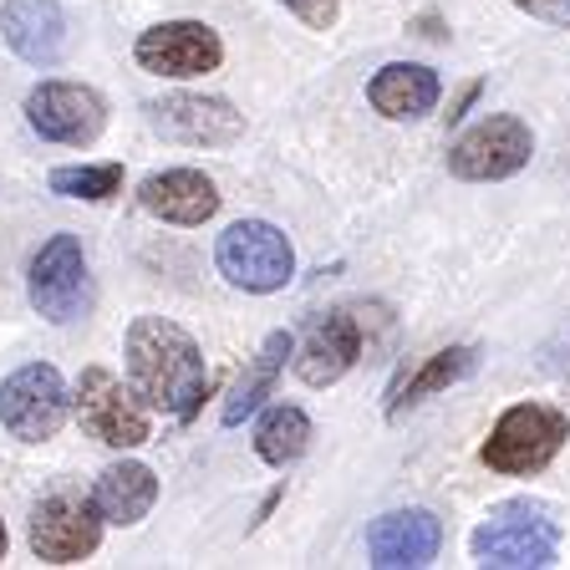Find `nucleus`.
I'll return each mask as SVG.
<instances>
[{"label": "nucleus", "instance_id": "obj_3", "mask_svg": "<svg viewBox=\"0 0 570 570\" xmlns=\"http://www.w3.org/2000/svg\"><path fill=\"white\" fill-rule=\"evenodd\" d=\"M214 265L229 285L239 291H255V296H271L281 291L291 275H296V249L285 239V229H275L271 219H239L219 235L214 245Z\"/></svg>", "mask_w": 570, "mask_h": 570}, {"label": "nucleus", "instance_id": "obj_12", "mask_svg": "<svg viewBox=\"0 0 570 570\" xmlns=\"http://www.w3.org/2000/svg\"><path fill=\"white\" fill-rule=\"evenodd\" d=\"M148 122L164 138L189 142V148H219V142H235L245 132V112H235V102H225V97H194V92L154 102L148 107Z\"/></svg>", "mask_w": 570, "mask_h": 570}, {"label": "nucleus", "instance_id": "obj_11", "mask_svg": "<svg viewBox=\"0 0 570 570\" xmlns=\"http://www.w3.org/2000/svg\"><path fill=\"white\" fill-rule=\"evenodd\" d=\"M26 122L47 142H67V148H82L102 132L107 122V102L82 82H41L26 97Z\"/></svg>", "mask_w": 570, "mask_h": 570}, {"label": "nucleus", "instance_id": "obj_21", "mask_svg": "<svg viewBox=\"0 0 570 570\" xmlns=\"http://www.w3.org/2000/svg\"><path fill=\"white\" fill-rule=\"evenodd\" d=\"M469 372H474V346H449V352H433L423 367L413 372V377H403V387L392 392V413H403V407L423 403L428 392L453 387V382L469 377Z\"/></svg>", "mask_w": 570, "mask_h": 570}, {"label": "nucleus", "instance_id": "obj_25", "mask_svg": "<svg viewBox=\"0 0 570 570\" xmlns=\"http://www.w3.org/2000/svg\"><path fill=\"white\" fill-rule=\"evenodd\" d=\"M6 546H11V534H6V520H0V560H6Z\"/></svg>", "mask_w": 570, "mask_h": 570}, {"label": "nucleus", "instance_id": "obj_24", "mask_svg": "<svg viewBox=\"0 0 570 570\" xmlns=\"http://www.w3.org/2000/svg\"><path fill=\"white\" fill-rule=\"evenodd\" d=\"M520 11H530V16H540V21H550V26H566L570 21V0H514Z\"/></svg>", "mask_w": 570, "mask_h": 570}, {"label": "nucleus", "instance_id": "obj_19", "mask_svg": "<svg viewBox=\"0 0 570 570\" xmlns=\"http://www.w3.org/2000/svg\"><path fill=\"white\" fill-rule=\"evenodd\" d=\"M296 352V342H291V332H275V336H265V346H261V356L249 362L245 372L235 377V387H229V397H225V428H235V423H245L255 407L271 397V387H275V377H281V367H285V356Z\"/></svg>", "mask_w": 570, "mask_h": 570}, {"label": "nucleus", "instance_id": "obj_23", "mask_svg": "<svg viewBox=\"0 0 570 570\" xmlns=\"http://www.w3.org/2000/svg\"><path fill=\"white\" fill-rule=\"evenodd\" d=\"M285 11H296L311 31H326V26L342 16V0H281Z\"/></svg>", "mask_w": 570, "mask_h": 570}, {"label": "nucleus", "instance_id": "obj_5", "mask_svg": "<svg viewBox=\"0 0 570 570\" xmlns=\"http://www.w3.org/2000/svg\"><path fill=\"white\" fill-rule=\"evenodd\" d=\"M26 291H31V306L41 311L51 326H67V321L87 316V306H92V275H87L82 239L51 235L47 245L31 255Z\"/></svg>", "mask_w": 570, "mask_h": 570}, {"label": "nucleus", "instance_id": "obj_18", "mask_svg": "<svg viewBox=\"0 0 570 570\" xmlns=\"http://www.w3.org/2000/svg\"><path fill=\"white\" fill-rule=\"evenodd\" d=\"M158 499V479L148 463H107L102 479L92 489V504L102 514V524H138L142 514L154 510Z\"/></svg>", "mask_w": 570, "mask_h": 570}, {"label": "nucleus", "instance_id": "obj_13", "mask_svg": "<svg viewBox=\"0 0 570 570\" xmlns=\"http://www.w3.org/2000/svg\"><path fill=\"white\" fill-rule=\"evenodd\" d=\"M356 356H362V321L352 311H326L306 326L296 346V377L306 387H332L342 382L346 372L356 367Z\"/></svg>", "mask_w": 570, "mask_h": 570}, {"label": "nucleus", "instance_id": "obj_14", "mask_svg": "<svg viewBox=\"0 0 570 570\" xmlns=\"http://www.w3.org/2000/svg\"><path fill=\"white\" fill-rule=\"evenodd\" d=\"M439 550H443V524L433 510H392L382 520H372L367 530V556L382 570L433 566Z\"/></svg>", "mask_w": 570, "mask_h": 570}, {"label": "nucleus", "instance_id": "obj_7", "mask_svg": "<svg viewBox=\"0 0 570 570\" xmlns=\"http://www.w3.org/2000/svg\"><path fill=\"white\" fill-rule=\"evenodd\" d=\"M534 138L520 118L499 112V118H484L463 132L459 142L449 148V174L469 178V184H494V178H510L530 164Z\"/></svg>", "mask_w": 570, "mask_h": 570}, {"label": "nucleus", "instance_id": "obj_15", "mask_svg": "<svg viewBox=\"0 0 570 570\" xmlns=\"http://www.w3.org/2000/svg\"><path fill=\"white\" fill-rule=\"evenodd\" d=\"M0 36L31 67H57L67 51V16L57 0H6L0 6Z\"/></svg>", "mask_w": 570, "mask_h": 570}, {"label": "nucleus", "instance_id": "obj_16", "mask_svg": "<svg viewBox=\"0 0 570 570\" xmlns=\"http://www.w3.org/2000/svg\"><path fill=\"white\" fill-rule=\"evenodd\" d=\"M138 204L148 214H158V219H168V225H204L219 209V189L199 168H168V174L142 178Z\"/></svg>", "mask_w": 570, "mask_h": 570}, {"label": "nucleus", "instance_id": "obj_2", "mask_svg": "<svg viewBox=\"0 0 570 570\" xmlns=\"http://www.w3.org/2000/svg\"><path fill=\"white\" fill-rule=\"evenodd\" d=\"M479 566H504V570H530V566H556L560 556V524L550 520L546 504L530 499H510L499 504L469 540Z\"/></svg>", "mask_w": 570, "mask_h": 570}, {"label": "nucleus", "instance_id": "obj_9", "mask_svg": "<svg viewBox=\"0 0 570 570\" xmlns=\"http://www.w3.org/2000/svg\"><path fill=\"white\" fill-rule=\"evenodd\" d=\"M132 57H138L142 71H154V77L189 82V77H204V71H214L225 61V41L204 21H164L138 36Z\"/></svg>", "mask_w": 570, "mask_h": 570}, {"label": "nucleus", "instance_id": "obj_6", "mask_svg": "<svg viewBox=\"0 0 570 570\" xmlns=\"http://www.w3.org/2000/svg\"><path fill=\"white\" fill-rule=\"evenodd\" d=\"M67 413H71V392L61 382V372L47 367V362H31V367L11 372L0 382V423H6L11 439L21 443L57 439Z\"/></svg>", "mask_w": 570, "mask_h": 570}, {"label": "nucleus", "instance_id": "obj_10", "mask_svg": "<svg viewBox=\"0 0 570 570\" xmlns=\"http://www.w3.org/2000/svg\"><path fill=\"white\" fill-rule=\"evenodd\" d=\"M77 417L107 449H138L148 443V413L132 403V387H122L107 367H87L77 382Z\"/></svg>", "mask_w": 570, "mask_h": 570}, {"label": "nucleus", "instance_id": "obj_4", "mask_svg": "<svg viewBox=\"0 0 570 570\" xmlns=\"http://www.w3.org/2000/svg\"><path fill=\"white\" fill-rule=\"evenodd\" d=\"M570 439V417L550 403H514L510 413L494 423L484 453L479 459L494 474H540L550 459L560 453V443Z\"/></svg>", "mask_w": 570, "mask_h": 570}, {"label": "nucleus", "instance_id": "obj_17", "mask_svg": "<svg viewBox=\"0 0 570 570\" xmlns=\"http://www.w3.org/2000/svg\"><path fill=\"white\" fill-rule=\"evenodd\" d=\"M439 92H443L439 71L417 67V61H392V67H382L367 82V102L392 122H413V118H423V112H433Z\"/></svg>", "mask_w": 570, "mask_h": 570}, {"label": "nucleus", "instance_id": "obj_1", "mask_svg": "<svg viewBox=\"0 0 570 570\" xmlns=\"http://www.w3.org/2000/svg\"><path fill=\"white\" fill-rule=\"evenodd\" d=\"M128 387L148 407L189 423L209 392V367L184 326L164 316H138L128 326Z\"/></svg>", "mask_w": 570, "mask_h": 570}, {"label": "nucleus", "instance_id": "obj_20", "mask_svg": "<svg viewBox=\"0 0 570 570\" xmlns=\"http://www.w3.org/2000/svg\"><path fill=\"white\" fill-rule=\"evenodd\" d=\"M311 449V417L291 403H275L271 413L255 423V453H261L271 469H291L301 453Z\"/></svg>", "mask_w": 570, "mask_h": 570}, {"label": "nucleus", "instance_id": "obj_8", "mask_svg": "<svg viewBox=\"0 0 570 570\" xmlns=\"http://www.w3.org/2000/svg\"><path fill=\"white\" fill-rule=\"evenodd\" d=\"M102 546V514L82 494H51L31 510V550L47 566H77Z\"/></svg>", "mask_w": 570, "mask_h": 570}, {"label": "nucleus", "instance_id": "obj_22", "mask_svg": "<svg viewBox=\"0 0 570 570\" xmlns=\"http://www.w3.org/2000/svg\"><path fill=\"white\" fill-rule=\"evenodd\" d=\"M118 189H122V164L51 168V194H61V199H112Z\"/></svg>", "mask_w": 570, "mask_h": 570}]
</instances>
